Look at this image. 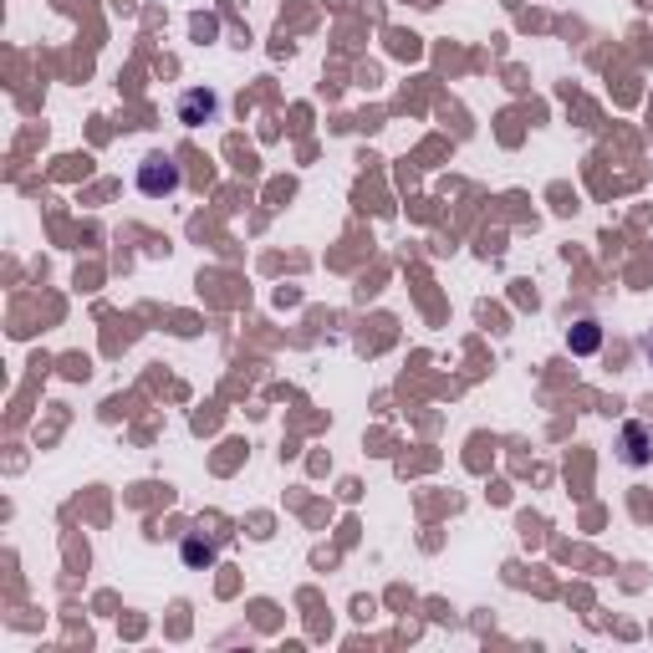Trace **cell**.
I'll return each instance as SVG.
<instances>
[{"label": "cell", "instance_id": "1", "mask_svg": "<svg viewBox=\"0 0 653 653\" xmlns=\"http://www.w3.org/2000/svg\"><path fill=\"white\" fill-rule=\"evenodd\" d=\"M179 185H185V174H179L174 154H143V164H139V194H149V200H169Z\"/></svg>", "mask_w": 653, "mask_h": 653}, {"label": "cell", "instance_id": "3", "mask_svg": "<svg viewBox=\"0 0 653 653\" xmlns=\"http://www.w3.org/2000/svg\"><path fill=\"white\" fill-rule=\"evenodd\" d=\"M215 551H219V546L210 542L204 531H185V542H179V557H185L189 567H210V561H215Z\"/></svg>", "mask_w": 653, "mask_h": 653}, {"label": "cell", "instance_id": "5", "mask_svg": "<svg viewBox=\"0 0 653 653\" xmlns=\"http://www.w3.org/2000/svg\"><path fill=\"white\" fill-rule=\"evenodd\" d=\"M597 337H603V332H597V322H592V317H582V322H577L572 332H567L572 353H597Z\"/></svg>", "mask_w": 653, "mask_h": 653}, {"label": "cell", "instance_id": "2", "mask_svg": "<svg viewBox=\"0 0 653 653\" xmlns=\"http://www.w3.org/2000/svg\"><path fill=\"white\" fill-rule=\"evenodd\" d=\"M618 460L628 470H643L653 460V435H649V424H638V419H628L618 429Z\"/></svg>", "mask_w": 653, "mask_h": 653}, {"label": "cell", "instance_id": "4", "mask_svg": "<svg viewBox=\"0 0 653 653\" xmlns=\"http://www.w3.org/2000/svg\"><path fill=\"white\" fill-rule=\"evenodd\" d=\"M215 112H219L215 93H185L179 97V118H185V123H200V118H215Z\"/></svg>", "mask_w": 653, "mask_h": 653}, {"label": "cell", "instance_id": "6", "mask_svg": "<svg viewBox=\"0 0 653 653\" xmlns=\"http://www.w3.org/2000/svg\"><path fill=\"white\" fill-rule=\"evenodd\" d=\"M638 347H643V358H649V368H653V326L643 332V337H638Z\"/></svg>", "mask_w": 653, "mask_h": 653}]
</instances>
